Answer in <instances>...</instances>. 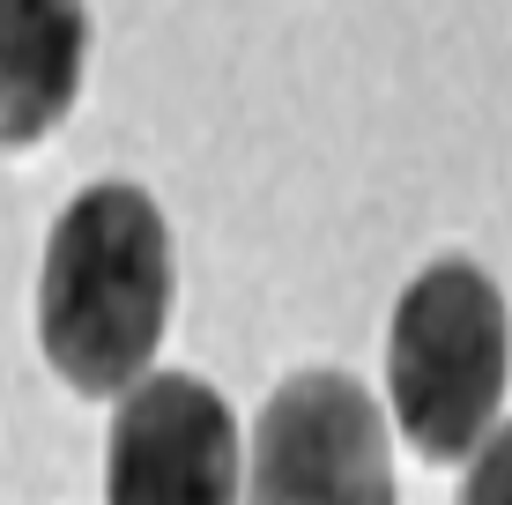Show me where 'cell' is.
<instances>
[{
	"instance_id": "6da1fadb",
	"label": "cell",
	"mask_w": 512,
	"mask_h": 505,
	"mask_svg": "<svg viewBox=\"0 0 512 505\" xmlns=\"http://www.w3.org/2000/svg\"><path fill=\"white\" fill-rule=\"evenodd\" d=\"M179 260L141 186L104 179L60 208L38 268V350L75 394H127L164 350Z\"/></svg>"
},
{
	"instance_id": "7a4b0ae2",
	"label": "cell",
	"mask_w": 512,
	"mask_h": 505,
	"mask_svg": "<svg viewBox=\"0 0 512 505\" xmlns=\"http://www.w3.org/2000/svg\"><path fill=\"white\" fill-rule=\"evenodd\" d=\"M512 320L475 260H438L394 298L386 320V402L423 461L475 454L505 402Z\"/></svg>"
},
{
	"instance_id": "3957f363",
	"label": "cell",
	"mask_w": 512,
	"mask_h": 505,
	"mask_svg": "<svg viewBox=\"0 0 512 505\" xmlns=\"http://www.w3.org/2000/svg\"><path fill=\"white\" fill-rule=\"evenodd\" d=\"M245 505H394L386 416L349 372H297L268 394L245 461Z\"/></svg>"
},
{
	"instance_id": "277c9868",
	"label": "cell",
	"mask_w": 512,
	"mask_h": 505,
	"mask_svg": "<svg viewBox=\"0 0 512 505\" xmlns=\"http://www.w3.org/2000/svg\"><path fill=\"white\" fill-rule=\"evenodd\" d=\"M238 416L193 372H141L104 446L112 505H238Z\"/></svg>"
},
{
	"instance_id": "5b68a950",
	"label": "cell",
	"mask_w": 512,
	"mask_h": 505,
	"mask_svg": "<svg viewBox=\"0 0 512 505\" xmlns=\"http://www.w3.org/2000/svg\"><path fill=\"white\" fill-rule=\"evenodd\" d=\"M90 75V0H0V149L67 127Z\"/></svg>"
},
{
	"instance_id": "8992f818",
	"label": "cell",
	"mask_w": 512,
	"mask_h": 505,
	"mask_svg": "<svg viewBox=\"0 0 512 505\" xmlns=\"http://www.w3.org/2000/svg\"><path fill=\"white\" fill-rule=\"evenodd\" d=\"M461 505H512V424H490L475 439V461L461 476Z\"/></svg>"
}]
</instances>
